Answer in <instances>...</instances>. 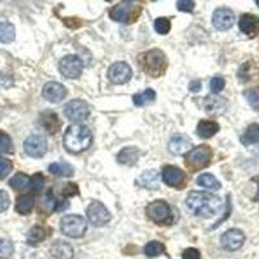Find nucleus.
<instances>
[{"label": "nucleus", "mask_w": 259, "mask_h": 259, "mask_svg": "<svg viewBox=\"0 0 259 259\" xmlns=\"http://www.w3.org/2000/svg\"><path fill=\"white\" fill-rule=\"evenodd\" d=\"M29 183H30V178L27 177L26 174L18 172V174H16L15 177L11 179L9 184H11V187L15 189H25L27 186H29Z\"/></svg>", "instance_id": "473e14b6"}, {"label": "nucleus", "mask_w": 259, "mask_h": 259, "mask_svg": "<svg viewBox=\"0 0 259 259\" xmlns=\"http://www.w3.org/2000/svg\"><path fill=\"white\" fill-rule=\"evenodd\" d=\"M162 179L163 182L170 187H179L184 183L186 179V175L180 170L179 167H175V166H166L162 171Z\"/></svg>", "instance_id": "f3484780"}, {"label": "nucleus", "mask_w": 259, "mask_h": 259, "mask_svg": "<svg viewBox=\"0 0 259 259\" xmlns=\"http://www.w3.org/2000/svg\"><path fill=\"white\" fill-rule=\"evenodd\" d=\"M30 184H31L32 191H35V192L41 191L43 187H45V178H43V175L41 174H35L31 178V180H30Z\"/></svg>", "instance_id": "ea45409f"}, {"label": "nucleus", "mask_w": 259, "mask_h": 259, "mask_svg": "<svg viewBox=\"0 0 259 259\" xmlns=\"http://www.w3.org/2000/svg\"><path fill=\"white\" fill-rule=\"evenodd\" d=\"M50 235L48 231L46 228L40 226L32 227L31 230L27 233V241H29L30 245H36L38 242H41L43 240H46V237Z\"/></svg>", "instance_id": "bb28decb"}, {"label": "nucleus", "mask_w": 259, "mask_h": 259, "mask_svg": "<svg viewBox=\"0 0 259 259\" xmlns=\"http://www.w3.org/2000/svg\"><path fill=\"white\" fill-rule=\"evenodd\" d=\"M211 156L212 152L210 149V147H207V145H200V147L191 149L186 154V163L189 168L198 170V168H203L205 166L209 165Z\"/></svg>", "instance_id": "39448f33"}, {"label": "nucleus", "mask_w": 259, "mask_h": 259, "mask_svg": "<svg viewBox=\"0 0 259 259\" xmlns=\"http://www.w3.org/2000/svg\"><path fill=\"white\" fill-rule=\"evenodd\" d=\"M134 6L133 2H122V3H118L117 6L113 7L109 11L110 18H113L114 21H118V22H128L130 17L134 12Z\"/></svg>", "instance_id": "4468645a"}, {"label": "nucleus", "mask_w": 259, "mask_h": 259, "mask_svg": "<svg viewBox=\"0 0 259 259\" xmlns=\"http://www.w3.org/2000/svg\"><path fill=\"white\" fill-rule=\"evenodd\" d=\"M239 26L244 34L253 38L259 31V20L253 15H244L240 18Z\"/></svg>", "instance_id": "6ab92c4d"}, {"label": "nucleus", "mask_w": 259, "mask_h": 259, "mask_svg": "<svg viewBox=\"0 0 259 259\" xmlns=\"http://www.w3.org/2000/svg\"><path fill=\"white\" fill-rule=\"evenodd\" d=\"M16 30L11 22H0V41L2 43H11L15 40Z\"/></svg>", "instance_id": "cd10ccee"}, {"label": "nucleus", "mask_w": 259, "mask_h": 259, "mask_svg": "<svg viewBox=\"0 0 259 259\" xmlns=\"http://www.w3.org/2000/svg\"><path fill=\"white\" fill-rule=\"evenodd\" d=\"M139 159V150L135 147H127L118 153L117 161L122 165H134Z\"/></svg>", "instance_id": "4be33fe9"}, {"label": "nucleus", "mask_w": 259, "mask_h": 259, "mask_svg": "<svg viewBox=\"0 0 259 259\" xmlns=\"http://www.w3.org/2000/svg\"><path fill=\"white\" fill-rule=\"evenodd\" d=\"M9 196L6 191H2L0 189V212L6 211L9 207Z\"/></svg>", "instance_id": "37998d69"}, {"label": "nucleus", "mask_w": 259, "mask_h": 259, "mask_svg": "<svg viewBox=\"0 0 259 259\" xmlns=\"http://www.w3.org/2000/svg\"><path fill=\"white\" fill-rule=\"evenodd\" d=\"M203 108H205V110H206L209 114H223L227 109V101L224 100V97L210 95V96L205 97V100H203Z\"/></svg>", "instance_id": "a211bd4d"}, {"label": "nucleus", "mask_w": 259, "mask_h": 259, "mask_svg": "<svg viewBox=\"0 0 259 259\" xmlns=\"http://www.w3.org/2000/svg\"><path fill=\"white\" fill-rule=\"evenodd\" d=\"M197 184L198 186L203 187V188L212 189V191H217V189L221 188V183L218 182V179L211 174H202L197 178Z\"/></svg>", "instance_id": "c756f323"}, {"label": "nucleus", "mask_w": 259, "mask_h": 259, "mask_svg": "<svg viewBox=\"0 0 259 259\" xmlns=\"http://www.w3.org/2000/svg\"><path fill=\"white\" fill-rule=\"evenodd\" d=\"M178 9L182 12H192L194 9V2L191 0H180L178 2Z\"/></svg>", "instance_id": "79ce46f5"}, {"label": "nucleus", "mask_w": 259, "mask_h": 259, "mask_svg": "<svg viewBox=\"0 0 259 259\" xmlns=\"http://www.w3.org/2000/svg\"><path fill=\"white\" fill-rule=\"evenodd\" d=\"M47 149V140L40 135H30L24 142L25 153L30 157H34V158L45 156Z\"/></svg>", "instance_id": "1a4fd4ad"}, {"label": "nucleus", "mask_w": 259, "mask_h": 259, "mask_svg": "<svg viewBox=\"0 0 259 259\" xmlns=\"http://www.w3.org/2000/svg\"><path fill=\"white\" fill-rule=\"evenodd\" d=\"M51 254L56 259H71L74 255L73 246L66 241H55L51 246Z\"/></svg>", "instance_id": "aec40b11"}, {"label": "nucleus", "mask_w": 259, "mask_h": 259, "mask_svg": "<svg viewBox=\"0 0 259 259\" xmlns=\"http://www.w3.org/2000/svg\"><path fill=\"white\" fill-rule=\"evenodd\" d=\"M0 153H13L12 140L4 133H0Z\"/></svg>", "instance_id": "c9c22d12"}, {"label": "nucleus", "mask_w": 259, "mask_h": 259, "mask_svg": "<svg viewBox=\"0 0 259 259\" xmlns=\"http://www.w3.org/2000/svg\"><path fill=\"white\" fill-rule=\"evenodd\" d=\"M87 218H89V222L92 226L103 227L106 223H109L112 217H110L109 210L106 209L105 205H103L99 201H94L87 207Z\"/></svg>", "instance_id": "0eeeda50"}, {"label": "nucleus", "mask_w": 259, "mask_h": 259, "mask_svg": "<svg viewBox=\"0 0 259 259\" xmlns=\"http://www.w3.org/2000/svg\"><path fill=\"white\" fill-rule=\"evenodd\" d=\"M244 96L246 101L250 104L253 108H258L259 106V89L254 87V89H249L244 92Z\"/></svg>", "instance_id": "72a5a7b5"}, {"label": "nucleus", "mask_w": 259, "mask_h": 259, "mask_svg": "<svg viewBox=\"0 0 259 259\" xmlns=\"http://www.w3.org/2000/svg\"><path fill=\"white\" fill-rule=\"evenodd\" d=\"M131 77H133V70L126 62H114L108 70V78L110 82L115 83V84H124L131 79Z\"/></svg>", "instance_id": "9d476101"}, {"label": "nucleus", "mask_w": 259, "mask_h": 259, "mask_svg": "<svg viewBox=\"0 0 259 259\" xmlns=\"http://www.w3.org/2000/svg\"><path fill=\"white\" fill-rule=\"evenodd\" d=\"M154 29H156V31L158 32V34H162V35H163V34H167L171 29L170 21L165 17L157 18V20L154 21Z\"/></svg>", "instance_id": "e433bc0d"}, {"label": "nucleus", "mask_w": 259, "mask_h": 259, "mask_svg": "<svg viewBox=\"0 0 259 259\" xmlns=\"http://www.w3.org/2000/svg\"><path fill=\"white\" fill-rule=\"evenodd\" d=\"M235 24V13L230 8L222 7V8L215 9L214 15H212V25L215 29L224 31L233 26Z\"/></svg>", "instance_id": "f8f14e48"}, {"label": "nucleus", "mask_w": 259, "mask_h": 259, "mask_svg": "<svg viewBox=\"0 0 259 259\" xmlns=\"http://www.w3.org/2000/svg\"><path fill=\"white\" fill-rule=\"evenodd\" d=\"M168 149L175 156H183L192 149V142L186 135H174L170 140Z\"/></svg>", "instance_id": "dca6fc26"}, {"label": "nucleus", "mask_w": 259, "mask_h": 259, "mask_svg": "<svg viewBox=\"0 0 259 259\" xmlns=\"http://www.w3.org/2000/svg\"><path fill=\"white\" fill-rule=\"evenodd\" d=\"M140 184L147 189H157L159 187V172L157 170H147L140 177Z\"/></svg>", "instance_id": "5701e85b"}, {"label": "nucleus", "mask_w": 259, "mask_h": 259, "mask_svg": "<svg viewBox=\"0 0 259 259\" xmlns=\"http://www.w3.org/2000/svg\"><path fill=\"white\" fill-rule=\"evenodd\" d=\"M256 4H258V6H259V0H256Z\"/></svg>", "instance_id": "49530a36"}, {"label": "nucleus", "mask_w": 259, "mask_h": 259, "mask_svg": "<svg viewBox=\"0 0 259 259\" xmlns=\"http://www.w3.org/2000/svg\"><path fill=\"white\" fill-rule=\"evenodd\" d=\"M34 207V198L30 194H22L17 198V202H16V211L20 212L22 215L29 214L30 211Z\"/></svg>", "instance_id": "a878e982"}, {"label": "nucleus", "mask_w": 259, "mask_h": 259, "mask_svg": "<svg viewBox=\"0 0 259 259\" xmlns=\"http://www.w3.org/2000/svg\"><path fill=\"white\" fill-rule=\"evenodd\" d=\"M92 134L89 127L83 124H71L65 131L64 135V145L69 152L73 153H79L83 152L91 145Z\"/></svg>", "instance_id": "f03ea898"}, {"label": "nucleus", "mask_w": 259, "mask_h": 259, "mask_svg": "<svg viewBox=\"0 0 259 259\" xmlns=\"http://www.w3.org/2000/svg\"><path fill=\"white\" fill-rule=\"evenodd\" d=\"M143 66L149 75L158 77L165 71L166 68L165 53L159 50L148 51L143 55Z\"/></svg>", "instance_id": "20e7f679"}, {"label": "nucleus", "mask_w": 259, "mask_h": 259, "mask_svg": "<svg viewBox=\"0 0 259 259\" xmlns=\"http://www.w3.org/2000/svg\"><path fill=\"white\" fill-rule=\"evenodd\" d=\"M13 254L12 242L6 239H0V259H8Z\"/></svg>", "instance_id": "f704fd0d"}, {"label": "nucleus", "mask_w": 259, "mask_h": 259, "mask_svg": "<svg viewBox=\"0 0 259 259\" xmlns=\"http://www.w3.org/2000/svg\"><path fill=\"white\" fill-rule=\"evenodd\" d=\"M65 115L73 122H83L90 115L89 104L83 100H71L64 108Z\"/></svg>", "instance_id": "6e6552de"}, {"label": "nucleus", "mask_w": 259, "mask_h": 259, "mask_svg": "<svg viewBox=\"0 0 259 259\" xmlns=\"http://www.w3.org/2000/svg\"><path fill=\"white\" fill-rule=\"evenodd\" d=\"M144 251L148 256L153 258V256L161 255V254L165 251V246H163V244H161L159 241H150L147 244Z\"/></svg>", "instance_id": "2f4dec72"}, {"label": "nucleus", "mask_w": 259, "mask_h": 259, "mask_svg": "<svg viewBox=\"0 0 259 259\" xmlns=\"http://www.w3.org/2000/svg\"><path fill=\"white\" fill-rule=\"evenodd\" d=\"M219 131V124L214 121H201L197 126V134L200 138H212Z\"/></svg>", "instance_id": "b1692460"}, {"label": "nucleus", "mask_w": 259, "mask_h": 259, "mask_svg": "<svg viewBox=\"0 0 259 259\" xmlns=\"http://www.w3.org/2000/svg\"><path fill=\"white\" fill-rule=\"evenodd\" d=\"M12 162L4 157H0V180L8 177L9 172L12 171Z\"/></svg>", "instance_id": "4c0bfd02"}, {"label": "nucleus", "mask_w": 259, "mask_h": 259, "mask_svg": "<svg viewBox=\"0 0 259 259\" xmlns=\"http://www.w3.org/2000/svg\"><path fill=\"white\" fill-rule=\"evenodd\" d=\"M147 214L149 219H152L156 223H165L170 219L171 209L166 201L157 200L148 205Z\"/></svg>", "instance_id": "9b49d317"}, {"label": "nucleus", "mask_w": 259, "mask_h": 259, "mask_svg": "<svg viewBox=\"0 0 259 259\" xmlns=\"http://www.w3.org/2000/svg\"><path fill=\"white\" fill-rule=\"evenodd\" d=\"M186 206L188 211L196 217L211 218L221 211L223 202H222V198L214 193L193 191L187 197Z\"/></svg>", "instance_id": "f257e3e1"}, {"label": "nucleus", "mask_w": 259, "mask_h": 259, "mask_svg": "<svg viewBox=\"0 0 259 259\" xmlns=\"http://www.w3.org/2000/svg\"><path fill=\"white\" fill-rule=\"evenodd\" d=\"M183 259H201V254L197 249L188 247V249L183 251Z\"/></svg>", "instance_id": "c03bdc74"}, {"label": "nucleus", "mask_w": 259, "mask_h": 259, "mask_svg": "<svg viewBox=\"0 0 259 259\" xmlns=\"http://www.w3.org/2000/svg\"><path fill=\"white\" fill-rule=\"evenodd\" d=\"M224 85H226V82L222 77H214L210 80V89H211L212 94H219L224 89Z\"/></svg>", "instance_id": "58836bf2"}, {"label": "nucleus", "mask_w": 259, "mask_h": 259, "mask_svg": "<svg viewBox=\"0 0 259 259\" xmlns=\"http://www.w3.org/2000/svg\"><path fill=\"white\" fill-rule=\"evenodd\" d=\"M39 122H40L41 127H43L48 134L56 133L57 130L60 128V124H61L56 113L50 112V110L41 113L40 118H39Z\"/></svg>", "instance_id": "412c9836"}, {"label": "nucleus", "mask_w": 259, "mask_h": 259, "mask_svg": "<svg viewBox=\"0 0 259 259\" xmlns=\"http://www.w3.org/2000/svg\"><path fill=\"white\" fill-rule=\"evenodd\" d=\"M221 242L222 246H223L224 249H227V250H239L240 247H241L245 242V235L242 233V231L232 228V230H228L227 232H224L223 235H222Z\"/></svg>", "instance_id": "ddd939ff"}, {"label": "nucleus", "mask_w": 259, "mask_h": 259, "mask_svg": "<svg viewBox=\"0 0 259 259\" xmlns=\"http://www.w3.org/2000/svg\"><path fill=\"white\" fill-rule=\"evenodd\" d=\"M48 171H50L51 174L64 178L73 177L74 174L73 166L66 163V162H55V163H51V165L48 166Z\"/></svg>", "instance_id": "393cba45"}, {"label": "nucleus", "mask_w": 259, "mask_h": 259, "mask_svg": "<svg viewBox=\"0 0 259 259\" xmlns=\"http://www.w3.org/2000/svg\"><path fill=\"white\" fill-rule=\"evenodd\" d=\"M61 232L71 239H79L87 231V222L83 217L75 214L65 215L60 224Z\"/></svg>", "instance_id": "7ed1b4c3"}, {"label": "nucleus", "mask_w": 259, "mask_h": 259, "mask_svg": "<svg viewBox=\"0 0 259 259\" xmlns=\"http://www.w3.org/2000/svg\"><path fill=\"white\" fill-rule=\"evenodd\" d=\"M154 99H156V92L152 89H147L143 94H136L134 95L133 97L134 104H135L136 106L148 105V104L153 103Z\"/></svg>", "instance_id": "c85d7f7f"}, {"label": "nucleus", "mask_w": 259, "mask_h": 259, "mask_svg": "<svg viewBox=\"0 0 259 259\" xmlns=\"http://www.w3.org/2000/svg\"><path fill=\"white\" fill-rule=\"evenodd\" d=\"M41 202H43V206H45V209L47 210V211H51V210L55 209V205H56V201H55V198H53L51 192L45 194V197L41 198Z\"/></svg>", "instance_id": "a19ab883"}, {"label": "nucleus", "mask_w": 259, "mask_h": 259, "mask_svg": "<svg viewBox=\"0 0 259 259\" xmlns=\"http://www.w3.org/2000/svg\"><path fill=\"white\" fill-rule=\"evenodd\" d=\"M201 90V82L200 80H193L189 83V91L192 92H198Z\"/></svg>", "instance_id": "a18cd8bd"}, {"label": "nucleus", "mask_w": 259, "mask_h": 259, "mask_svg": "<svg viewBox=\"0 0 259 259\" xmlns=\"http://www.w3.org/2000/svg\"><path fill=\"white\" fill-rule=\"evenodd\" d=\"M59 70L65 78L77 79V78L80 77V74H82L83 62L75 55H69V56H65L60 60Z\"/></svg>", "instance_id": "423d86ee"}, {"label": "nucleus", "mask_w": 259, "mask_h": 259, "mask_svg": "<svg viewBox=\"0 0 259 259\" xmlns=\"http://www.w3.org/2000/svg\"><path fill=\"white\" fill-rule=\"evenodd\" d=\"M241 140L245 145L254 144V143L259 142V124L253 123L247 127L246 131H245V134L242 135Z\"/></svg>", "instance_id": "7c9ffc66"}, {"label": "nucleus", "mask_w": 259, "mask_h": 259, "mask_svg": "<svg viewBox=\"0 0 259 259\" xmlns=\"http://www.w3.org/2000/svg\"><path fill=\"white\" fill-rule=\"evenodd\" d=\"M43 96L50 103H60L66 96V89L61 83L48 82L43 87Z\"/></svg>", "instance_id": "2eb2a0df"}]
</instances>
